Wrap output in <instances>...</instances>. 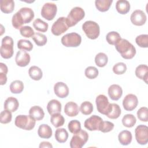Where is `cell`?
Segmentation results:
<instances>
[{"mask_svg":"<svg viewBox=\"0 0 148 148\" xmlns=\"http://www.w3.org/2000/svg\"><path fill=\"white\" fill-rule=\"evenodd\" d=\"M115 47L124 59H132L136 54L135 47L127 39L121 38L115 44Z\"/></svg>","mask_w":148,"mask_h":148,"instance_id":"1","label":"cell"},{"mask_svg":"<svg viewBox=\"0 0 148 148\" xmlns=\"http://www.w3.org/2000/svg\"><path fill=\"white\" fill-rule=\"evenodd\" d=\"M14 124L21 129L30 131L35 127L36 120L30 115L20 114L16 117Z\"/></svg>","mask_w":148,"mask_h":148,"instance_id":"2","label":"cell"},{"mask_svg":"<svg viewBox=\"0 0 148 148\" xmlns=\"http://www.w3.org/2000/svg\"><path fill=\"white\" fill-rule=\"evenodd\" d=\"M82 29L87 37L90 39H97L100 34L99 25L93 21H86L82 25Z\"/></svg>","mask_w":148,"mask_h":148,"instance_id":"3","label":"cell"},{"mask_svg":"<svg viewBox=\"0 0 148 148\" xmlns=\"http://www.w3.org/2000/svg\"><path fill=\"white\" fill-rule=\"evenodd\" d=\"M13 40L9 36H5L1 42L0 49L1 56L5 59H9L13 55Z\"/></svg>","mask_w":148,"mask_h":148,"instance_id":"4","label":"cell"},{"mask_svg":"<svg viewBox=\"0 0 148 148\" xmlns=\"http://www.w3.org/2000/svg\"><path fill=\"white\" fill-rule=\"evenodd\" d=\"M85 16L84 10L80 7H75L71 9L66 17V22L69 27L75 25Z\"/></svg>","mask_w":148,"mask_h":148,"instance_id":"5","label":"cell"},{"mask_svg":"<svg viewBox=\"0 0 148 148\" xmlns=\"http://www.w3.org/2000/svg\"><path fill=\"white\" fill-rule=\"evenodd\" d=\"M61 41L62 44L65 47H76L80 45L82 37L77 33L71 32L64 35Z\"/></svg>","mask_w":148,"mask_h":148,"instance_id":"6","label":"cell"},{"mask_svg":"<svg viewBox=\"0 0 148 148\" xmlns=\"http://www.w3.org/2000/svg\"><path fill=\"white\" fill-rule=\"evenodd\" d=\"M88 139V133L86 131L81 130L72 136L70 141V147L71 148H82L86 143Z\"/></svg>","mask_w":148,"mask_h":148,"instance_id":"7","label":"cell"},{"mask_svg":"<svg viewBox=\"0 0 148 148\" xmlns=\"http://www.w3.org/2000/svg\"><path fill=\"white\" fill-rule=\"evenodd\" d=\"M69 28L66 22V17H59L52 25L51 31L52 34L56 36H59L66 32Z\"/></svg>","mask_w":148,"mask_h":148,"instance_id":"8","label":"cell"},{"mask_svg":"<svg viewBox=\"0 0 148 148\" xmlns=\"http://www.w3.org/2000/svg\"><path fill=\"white\" fill-rule=\"evenodd\" d=\"M57 12V5L54 3L47 2L43 5L41 9V16L47 20L51 21L56 16Z\"/></svg>","mask_w":148,"mask_h":148,"instance_id":"9","label":"cell"},{"mask_svg":"<svg viewBox=\"0 0 148 148\" xmlns=\"http://www.w3.org/2000/svg\"><path fill=\"white\" fill-rule=\"evenodd\" d=\"M135 139L141 145H145L148 142V127L143 124L139 125L135 130Z\"/></svg>","mask_w":148,"mask_h":148,"instance_id":"10","label":"cell"},{"mask_svg":"<svg viewBox=\"0 0 148 148\" xmlns=\"http://www.w3.org/2000/svg\"><path fill=\"white\" fill-rule=\"evenodd\" d=\"M103 121L101 117L97 115H92L87 119L84 123V127L89 131H99V127Z\"/></svg>","mask_w":148,"mask_h":148,"instance_id":"11","label":"cell"},{"mask_svg":"<svg viewBox=\"0 0 148 148\" xmlns=\"http://www.w3.org/2000/svg\"><path fill=\"white\" fill-rule=\"evenodd\" d=\"M97 110L101 114L106 115L109 106V102L108 98L103 94L98 95L95 99Z\"/></svg>","mask_w":148,"mask_h":148,"instance_id":"12","label":"cell"},{"mask_svg":"<svg viewBox=\"0 0 148 148\" xmlns=\"http://www.w3.org/2000/svg\"><path fill=\"white\" fill-rule=\"evenodd\" d=\"M138 103L137 97L132 94H127L123 101V106L127 111H132L134 110Z\"/></svg>","mask_w":148,"mask_h":148,"instance_id":"13","label":"cell"},{"mask_svg":"<svg viewBox=\"0 0 148 148\" xmlns=\"http://www.w3.org/2000/svg\"><path fill=\"white\" fill-rule=\"evenodd\" d=\"M147 17L146 14L141 10H135L130 17L131 23L137 26H141L145 24Z\"/></svg>","mask_w":148,"mask_h":148,"instance_id":"14","label":"cell"},{"mask_svg":"<svg viewBox=\"0 0 148 148\" xmlns=\"http://www.w3.org/2000/svg\"><path fill=\"white\" fill-rule=\"evenodd\" d=\"M30 55L24 50H19L16 53L15 61L16 64L21 67L26 66L30 62Z\"/></svg>","mask_w":148,"mask_h":148,"instance_id":"15","label":"cell"},{"mask_svg":"<svg viewBox=\"0 0 148 148\" xmlns=\"http://www.w3.org/2000/svg\"><path fill=\"white\" fill-rule=\"evenodd\" d=\"M55 94L59 98H66L69 94V88L67 85L61 82L56 83L54 86Z\"/></svg>","mask_w":148,"mask_h":148,"instance_id":"16","label":"cell"},{"mask_svg":"<svg viewBox=\"0 0 148 148\" xmlns=\"http://www.w3.org/2000/svg\"><path fill=\"white\" fill-rule=\"evenodd\" d=\"M108 95L113 101L119 100L123 95V90L118 84H112L108 88Z\"/></svg>","mask_w":148,"mask_h":148,"instance_id":"17","label":"cell"},{"mask_svg":"<svg viewBox=\"0 0 148 148\" xmlns=\"http://www.w3.org/2000/svg\"><path fill=\"white\" fill-rule=\"evenodd\" d=\"M24 24L30 23L34 17V12L29 8H22L18 11Z\"/></svg>","mask_w":148,"mask_h":148,"instance_id":"18","label":"cell"},{"mask_svg":"<svg viewBox=\"0 0 148 148\" xmlns=\"http://www.w3.org/2000/svg\"><path fill=\"white\" fill-rule=\"evenodd\" d=\"M64 112L69 117L76 116L79 112L78 105L74 102H68L65 105Z\"/></svg>","mask_w":148,"mask_h":148,"instance_id":"19","label":"cell"},{"mask_svg":"<svg viewBox=\"0 0 148 148\" xmlns=\"http://www.w3.org/2000/svg\"><path fill=\"white\" fill-rule=\"evenodd\" d=\"M121 109L117 103H110L106 116L111 119H116L121 114Z\"/></svg>","mask_w":148,"mask_h":148,"instance_id":"20","label":"cell"},{"mask_svg":"<svg viewBox=\"0 0 148 148\" xmlns=\"http://www.w3.org/2000/svg\"><path fill=\"white\" fill-rule=\"evenodd\" d=\"M135 75L139 79L143 80L147 84L148 78V66L145 64H141L138 65L135 71Z\"/></svg>","mask_w":148,"mask_h":148,"instance_id":"21","label":"cell"},{"mask_svg":"<svg viewBox=\"0 0 148 148\" xmlns=\"http://www.w3.org/2000/svg\"><path fill=\"white\" fill-rule=\"evenodd\" d=\"M19 106L18 100L13 97H8L4 102L3 107L5 110H8L11 112L16 111Z\"/></svg>","mask_w":148,"mask_h":148,"instance_id":"22","label":"cell"},{"mask_svg":"<svg viewBox=\"0 0 148 148\" xmlns=\"http://www.w3.org/2000/svg\"><path fill=\"white\" fill-rule=\"evenodd\" d=\"M61 103L57 99L50 100L47 105V110L50 115L61 113Z\"/></svg>","mask_w":148,"mask_h":148,"instance_id":"23","label":"cell"},{"mask_svg":"<svg viewBox=\"0 0 148 148\" xmlns=\"http://www.w3.org/2000/svg\"><path fill=\"white\" fill-rule=\"evenodd\" d=\"M53 131L51 127L46 124L39 125L38 130V134L41 138L49 139L52 136Z\"/></svg>","mask_w":148,"mask_h":148,"instance_id":"24","label":"cell"},{"mask_svg":"<svg viewBox=\"0 0 148 148\" xmlns=\"http://www.w3.org/2000/svg\"><path fill=\"white\" fill-rule=\"evenodd\" d=\"M132 139V134L128 130L121 131L118 135V139L121 145L124 146L128 145L131 143Z\"/></svg>","mask_w":148,"mask_h":148,"instance_id":"25","label":"cell"},{"mask_svg":"<svg viewBox=\"0 0 148 148\" xmlns=\"http://www.w3.org/2000/svg\"><path fill=\"white\" fill-rule=\"evenodd\" d=\"M116 9L120 14H125L130 10V3L126 0H119L116 3Z\"/></svg>","mask_w":148,"mask_h":148,"instance_id":"26","label":"cell"},{"mask_svg":"<svg viewBox=\"0 0 148 148\" xmlns=\"http://www.w3.org/2000/svg\"><path fill=\"white\" fill-rule=\"evenodd\" d=\"M29 114L37 121L42 120L45 116L43 109L39 106H34L31 107L29 110Z\"/></svg>","mask_w":148,"mask_h":148,"instance_id":"27","label":"cell"},{"mask_svg":"<svg viewBox=\"0 0 148 148\" xmlns=\"http://www.w3.org/2000/svg\"><path fill=\"white\" fill-rule=\"evenodd\" d=\"M0 8L3 13H10L14 9V2L13 0H1Z\"/></svg>","mask_w":148,"mask_h":148,"instance_id":"28","label":"cell"},{"mask_svg":"<svg viewBox=\"0 0 148 148\" xmlns=\"http://www.w3.org/2000/svg\"><path fill=\"white\" fill-rule=\"evenodd\" d=\"M55 139L59 143H65L68 138V131L63 128H58L55 132Z\"/></svg>","mask_w":148,"mask_h":148,"instance_id":"29","label":"cell"},{"mask_svg":"<svg viewBox=\"0 0 148 148\" xmlns=\"http://www.w3.org/2000/svg\"><path fill=\"white\" fill-rule=\"evenodd\" d=\"M112 2V0H96L95 5L99 11L105 12L109 10Z\"/></svg>","mask_w":148,"mask_h":148,"instance_id":"30","label":"cell"},{"mask_svg":"<svg viewBox=\"0 0 148 148\" xmlns=\"http://www.w3.org/2000/svg\"><path fill=\"white\" fill-rule=\"evenodd\" d=\"M28 74L32 79L36 81L40 80L43 76L42 69L37 66H31L28 70Z\"/></svg>","mask_w":148,"mask_h":148,"instance_id":"31","label":"cell"},{"mask_svg":"<svg viewBox=\"0 0 148 148\" xmlns=\"http://www.w3.org/2000/svg\"><path fill=\"white\" fill-rule=\"evenodd\" d=\"M50 122L56 128L62 126L65 123V119L60 113H55L51 115Z\"/></svg>","mask_w":148,"mask_h":148,"instance_id":"32","label":"cell"},{"mask_svg":"<svg viewBox=\"0 0 148 148\" xmlns=\"http://www.w3.org/2000/svg\"><path fill=\"white\" fill-rule=\"evenodd\" d=\"M24 90V84L22 81L16 80L13 81L10 85V90L13 94H20Z\"/></svg>","mask_w":148,"mask_h":148,"instance_id":"33","label":"cell"},{"mask_svg":"<svg viewBox=\"0 0 148 148\" xmlns=\"http://www.w3.org/2000/svg\"><path fill=\"white\" fill-rule=\"evenodd\" d=\"M136 122V117L132 114H127L122 119V124L124 127L131 128L134 126Z\"/></svg>","mask_w":148,"mask_h":148,"instance_id":"34","label":"cell"},{"mask_svg":"<svg viewBox=\"0 0 148 148\" xmlns=\"http://www.w3.org/2000/svg\"><path fill=\"white\" fill-rule=\"evenodd\" d=\"M33 26L36 30L42 32H46L49 28L48 24L39 18L34 20Z\"/></svg>","mask_w":148,"mask_h":148,"instance_id":"35","label":"cell"},{"mask_svg":"<svg viewBox=\"0 0 148 148\" xmlns=\"http://www.w3.org/2000/svg\"><path fill=\"white\" fill-rule=\"evenodd\" d=\"M108 57L107 55L103 53H98L95 57V64L100 67H104L108 63Z\"/></svg>","mask_w":148,"mask_h":148,"instance_id":"36","label":"cell"},{"mask_svg":"<svg viewBox=\"0 0 148 148\" xmlns=\"http://www.w3.org/2000/svg\"><path fill=\"white\" fill-rule=\"evenodd\" d=\"M32 38L35 44L38 46H43L45 45L47 41V38L46 36L39 32L35 33L34 35L32 37Z\"/></svg>","mask_w":148,"mask_h":148,"instance_id":"37","label":"cell"},{"mask_svg":"<svg viewBox=\"0 0 148 148\" xmlns=\"http://www.w3.org/2000/svg\"><path fill=\"white\" fill-rule=\"evenodd\" d=\"M17 47L20 50L30 51L33 49V45L29 40L20 39L17 42Z\"/></svg>","mask_w":148,"mask_h":148,"instance_id":"38","label":"cell"},{"mask_svg":"<svg viewBox=\"0 0 148 148\" xmlns=\"http://www.w3.org/2000/svg\"><path fill=\"white\" fill-rule=\"evenodd\" d=\"M121 39L120 34L116 31L109 32L106 36V39L108 43L112 45H115V44Z\"/></svg>","mask_w":148,"mask_h":148,"instance_id":"39","label":"cell"},{"mask_svg":"<svg viewBox=\"0 0 148 148\" xmlns=\"http://www.w3.org/2000/svg\"><path fill=\"white\" fill-rule=\"evenodd\" d=\"M80 111L84 115H89L93 111V105L89 101H84L80 106Z\"/></svg>","mask_w":148,"mask_h":148,"instance_id":"40","label":"cell"},{"mask_svg":"<svg viewBox=\"0 0 148 148\" xmlns=\"http://www.w3.org/2000/svg\"><path fill=\"white\" fill-rule=\"evenodd\" d=\"M98 73L99 72L98 69L96 67L92 66L87 67L84 71L85 76L90 79H94L96 78L98 75Z\"/></svg>","mask_w":148,"mask_h":148,"instance_id":"41","label":"cell"},{"mask_svg":"<svg viewBox=\"0 0 148 148\" xmlns=\"http://www.w3.org/2000/svg\"><path fill=\"white\" fill-rule=\"evenodd\" d=\"M68 128L71 133L75 134L81 130L80 122L77 120H71L68 123Z\"/></svg>","mask_w":148,"mask_h":148,"instance_id":"42","label":"cell"},{"mask_svg":"<svg viewBox=\"0 0 148 148\" xmlns=\"http://www.w3.org/2000/svg\"><path fill=\"white\" fill-rule=\"evenodd\" d=\"M12 23L13 27L17 29H20L23 27L24 23L18 12H17L13 16L12 19Z\"/></svg>","mask_w":148,"mask_h":148,"instance_id":"43","label":"cell"},{"mask_svg":"<svg viewBox=\"0 0 148 148\" xmlns=\"http://www.w3.org/2000/svg\"><path fill=\"white\" fill-rule=\"evenodd\" d=\"M135 42L139 47L147 48L148 47V35L142 34L138 35L135 39Z\"/></svg>","mask_w":148,"mask_h":148,"instance_id":"44","label":"cell"},{"mask_svg":"<svg viewBox=\"0 0 148 148\" xmlns=\"http://www.w3.org/2000/svg\"><path fill=\"white\" fill-rule=\"evenodd\" d=\"M114 124L109 121H102L99 125V131L106 133L111 131L114 128Z\"/></svg>","mask_w":148,"mask_h":148,"instance_id":"45","label":"cell"},{"mask_svg":"<svg viewBox=\"0 0 148 148\" xmlns=\"http://www.w3.org/2000/svg\"><path fill=\"white\" fill-rule=\"evenodd\" d=\"M12 119V112L8 110H4L1 112L0 114V122L2 124H8L10 123Z\"/></svg>","mask_w":148,"mask_h":148,"instance_id":"46","label":"cell"},{"mask_svg":"<svg viewBox=\"0 0 148 148\" xmlns=\"http://www.w3.org/2000/svg\"><path fill=\"white\" fill-rule=\"evenodd\" d=\"M127 71V66L124 62H118L113 67V72L116 75H122Z\"/></svg>","mask_w":148,"mask_h":148,"instance_id":"47","label":"cell"},{"mask_svg":"<svg viewBox=\"0 0 148 148\" xmlns=\"http://www.w3.org/2000/svg\"><path fill=\"white\" fill-rule=\"evenodd\" d=\"M20 34L25 38H31L35 34L34 29L30 26L28 25L23 26L20 29Z\"/></svg>","mask_w":148,"mask_h":148,"instance_id":"48","label":"cell"},{"mask_svg":"<svg viewBox=\"0 0 148 148\" xmlns=\"http://www.w3.org/2000/svg\"><path fill=\"white\" fill-rule=\"evenodd\" d=\"M137 116L141 121H148V109L146 107H142L137 111Z\"/></svg>","mask_w":148,"mask_h":148,"instance_id":"49","label":"cell"},{"mask_svg":"<svg viewBox=\"0 0 148 148\" xmlns=\"http://www.w3.org/2000/svg\"><path fill=\"white\" fill-rule=\"evenodd\" d=\"M7 76L6 73L0 72V84L4 85L6 83Z\"/></svg>","mask_w":148,"mask_h":148,"instance_id":"50","label":"cell"},{"mask_svg":"<svg viewBox=\"0 0 148 148\" xmlns=\"http://www.w3.org/2000/svg\"><path fill=\"white\" fill-rule=\"evenodd\" d=\"M8 72V69L7 66L5 64L1 62L0 63V72H2L7 74Z\"/></svg>","mask_w":148,"mask_h":148,"instance_id":"51","label":"cell"},{"mask_svg":"<svg viewBox=\"0 0 148 148\" xmlns=\"http://www.w3.org/2000/svg\"><path fill=\"white\" fill-rule=\"evenodd\" d=\"M39 147L40 148H42V147H51V148H52L53 146L50 142L43 141L40 143Z\"/></svg>","mask_w":148,"mask_h":148,"instance_id":"52","label":"cell"}]
</instances>
